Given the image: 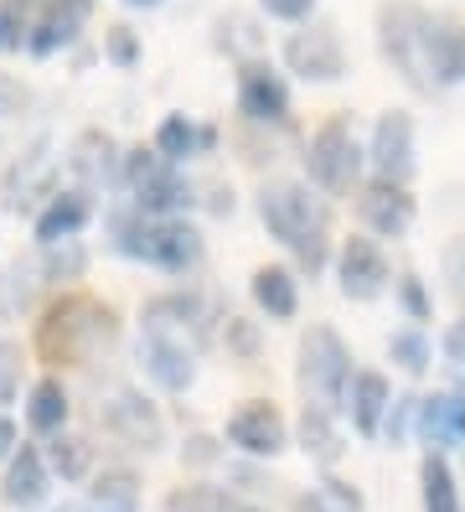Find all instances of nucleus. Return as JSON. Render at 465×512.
<instances>
[{
    "label": "nucleus",
    "instance_id": "f257e3e1",
    "mask_svg": "<svg viewBox=\"0 0 465 512\" xmlns=\"http://www.w3.org/2000/svg\"><path fill=\"white\" fill-rule=\"evenodd\" d=\"M259 218L279 244L295 249V259L310 269V275L326 264V202L321 197H310L295 182H274L259 197Z\"/></svg>",
    "mask_w": 465,
    "mask_h": 512
},
{
    "label": "nucleus",
    "instance_id": "f03ea898",
    "mask_svg": "<svg viewBox=\"0 0 465 512\" xmlns=\"http://www.w3.org/2000/svg\"><path fill=\"white\" fill-rule=\"evenodd\" d=\"M114 331H119V321H114L109 306H99V300H88V295H62L47 311L37 342H42L47 363H88L99 347L114 342Z\"/></svg>",
    "mask_w": 465,
    "mask_h": 512
},
{
    "label": "nucleus",
    "instance_id": "7ed1b4c3",
    "mask_svg": "<svg viewBox=\"0 0 465 512\" xmlns=\"http://www.w3.org/2000/svg\"><path fill=\"white\" fill-rule=\"evenodd\" d=\"M347 383H352V357L341 347V337L331 326H310L300 342V388L310 409H347Z\"/></svg>",
    "mask_w": 465,
    "mask_h": 512
},
{
    "label": "nucleus",
    "instance_id": "20e7f679",
    "mask_svg": "<svg viewBox=\"0 0 465 512\" xmlns=\"http://www.w3.org/2000/svg\"><path fill=\"white\" fill-rule=\"evenodd\" d=\"M383 52L393 57V68L409 78V88H434L429 83V16L419 6H388L383 11Z\"/></svg>",
    "mask_w": 465,
    "mask_h": 512
},
{
    "label": "nucleus",
    "instance_id": "39448f33",
    "mask_svg": "<svg viewBox=\"0 0 465 512\" xmlns=\"http://www.w3.org/2000/svg\"><path fill=\"white\" fill-rule=\"evenodd\" d=\"M119 249L140 254L150 264H161V269H186V264H197L202 238L186 223H150V228H140L130 218H119Z\"/></svg>",
    "mask_w": 465,
    "mask_h": 512
},
{
    "label": "nucleus",
    "instance_id": "423d86ee",
    "mask_svg": "<svg viewBox=\"0 0 465 512\" xmlns=\"http://www.w3.org/2000/svg\"><path fill=\"white\" fill-rule=\"evenodd\" d=\"M305 166H310V182L326 187V192H347V187L357 182L362 150H357V140H352V130H347V119H331V125L316 130Z\"/></svg>",
    "mask_w": 465,
    "mask_h": 512
},
{
    "label": "nucleus",
    "instance_id": "0eeeda50",
    "mask_svg": "<svg viewBox=\"0 0 465 512\" xmlns=\"http://www.w3.org/2000/svg\"><path fill=\"white\" fill-rule=\"evenodd\" d=\"M372 171H378V182H393V187H403L414 176V119L409 114H398V109H388L383 119H378V130H372Z\"/></svg>",
    "mask_w": 465,
    "mask_h": 512
},
{
    "label": "nucleus",
    "instance_id": "6e6552de",
    "mask_svg": "<svg viewBox=\"0 0 465 512\" xmlns=\"http://www.w3.org/2000/svg\"><path fill=\"white\" fill-rule=\"evenodd\" d=\"M130 182H135V197L145 213H176V207H186V187H181V176L171 171L166 156H150V150H135L130 156Z\"/></svg>",
    "mask_w": 465,
    "mask_h": 512
},
{
    "label": "nucleus",
    "instance_id": "1a4fd4ad",
    "mask_svg": "<svg viewBox=\"0 0 465 512\" xmlns=\"http://www.w3.org/2000/svg\"><path fill=\"white\" fill-rule=\"evenodd\" d=\"M285 57H290V68H295L300 78H316V83H336L341 73H347V57H341V42H336L331 26L295 32L290 47H285Z\"/></svg>",
    "mask_w": 465,
    "mask_h": 512
},
{
    "label": "nucleus",
    "instance_id": "9d476101",
    "mask_svg": "<svg viewBox=\"0 0 465 512\" xmlns=\"http://www.w3.org/2000/svg\"><path fill=\"white\" fill-rule=\"evenodd\" d=\"M341 290H347V300H378L388 290V259L372 238L341 244Z\"/></svg>",
    "mask_w": 465,
    "mask_h": 512
},
{
    "label": "nucleus",
    "instance_id": "9b49d317",
    "mask_svg": "<svg viewBox=\"0 0 465 512\" xmlns=\"http://www.w3.org/2000/svg\"><path fill=\"white\" fill-rule=\"evenodd\" d=\"M228 440L248 456H279L285 450V419H279L274 404H243L228 419Z\"/></svg>",
    "mask_w": 465,
    "mask_h": 512
},
{
    "label": "nucleus",
    "instance_id": "f8f14e48",
    "mask_svg": "<svg viewBox=\"0 0 465 512\" xmlns=\"http://www.w3.org/2000/svg\"><path fill=\"white\" fill-rule=\"evenodd\" d=\"M104 425H109L119 440L140 445V450H155V445H161V414H155L140 394H130V388H119V394L104 404Z\"/></svg>",
    "mask_w": 465,
    "mask_h": 512
},
{
    "label": "nucleus",
    "instance_id": "ddd939ff",
    "mask_svg": "<svg viewBox=\"0 0 465 512\" xmlns=\"http://www.w3.org/2000/svg\"><path fill=\"white\" fill-rule=\"evenodd\" d=\"M419 435L429 450H455L465 445V399L460 394H434V399H419Z\"/></svg>",
    "mask_w": 465,
    "mask_h": 512
},
{
    "label": "nucleus",
    "instance_id": "4468645a",
    "mask_svg": "<svg viewBox=\"0 0 465 512\" xmlns=\"http://www.w3.org/2000/svg\"><path fill=\"white\" fill-rule=\"evenodd\" d=\"M362 218H367V228H378L383 238H403L409 223H414V197L403 187H393V182H372L362 192Z\"/></svg>",
    "mask_w": 465,
    "mask_h": 512
},
{
    "label": "nucleus",
    "instance_id": "2eb2a0df",
    "mask_svg": "<svg viewBox=\"0 0 465 512\" xmlns=\"http://www.w3.org/2000/svg\"><path fill=\"white\" fill-rule=\"evenodd\" d=\"M140 357H145V368H150V378L161 383V388H171V394H181L186 383H192V347L186 342H176V337H166V331H150L145 337V347H140Z\"/></svg>",
    "mask_w": 465,
    "mask_h": 512
},
{
    "label": "nucleus",
    "instance_id": "dca6fc26",
    "mask_svg": "<svg viewBox=\"0 0 465 512\" xmlns=\"http://www.w3.org/2000/svg\"><path fill=\"white\" fill-rule=\"evenodd\" d=\"M238 104L248 119H285L290 114V94H285V83H279L264 63H248L243 78H238Z\"/></svg>",
    "mask_w": 465,
    "mask_h": 512
},
{
    "label": "nucleus",
    "instance_id": "f3484780",
    "mask_svg": "<svg viewBox=\"0 0 465 512\" xmlns=\"http://www.w3.org/2000/svg\"><path fill=\"white\" fill-rule=\"evenodd\" d=\"M429 83H465V26L429 16Z\"/></svg>",
    "mask_w": 465,
    "mask_h": 512
},
{
    "label": "nucleus",
    "instance_id": "a211bd4d",
    "mask_svg": "<svg viewBox=\"0 0 465 512\" xmlns=\"http://www.w3.org/2000/svg\"><path fill=\"white\" fill-rule=\"evenodd\" d=\"M0 497H6L11 507H37L42 497H47V461L37 456L31 445H21L16 456H11V466H6V481H0Z\"/></svg>",
    "mask_w": 465,
    "mask_h": 512
},
{
    "label": "nucleus",
    "instance_id": "6ab92c4d",
    "mask_svg": "<svg viewBox=\"0 0 465 512\" xmlns=\"http://www.w3.org/2000/svg\"><path fill=\"white\" fill-rule=\"evenodd\" d=\"M347 409H352V425L362 435H378L383 430V414L393 409V388L383 373H352V394H347Z\"/></svg>",
    "mask_w": 465,
    "mask_h": 512
},
{
    "label": "nucleus",
    "instance_id": "aec40b11",
    "mask_svg": "<svg viewBox=\"0 0 465 512\" xmlns=\"http://www.w3.org/2000/svg\"><path fill=\"white\" fill-rule=\"evenodd\" d=\"M419 487H424V512H460V487H455V471L440 450H429L419 461Z\"/></svg>",
    "mask_w": 465,
    "mask_h": 512
},
{
    "label": "nucleus",
    "instance_id": "412c9836",
    "mask_svg": "<svg viewBox=\"0 0 465 512\" xmlns=\"http://www.w3.org/2000/svg\"><path fill=\"white\" fill-rule=\"evenodd\" d=\"M254 300H259V306H264L274 321H290L295 306H300L290 269H259V275H254Z\"/></svg>",
    "mask_w": 465,
    "mask_h": 512
},
{
    "label": "nucleus",
    "instance_id": "4be33fe9",
    "mask_svg": "<svg viewBox=\"0 0 465 512\" xmlns=\"http://www.w3.org/2000/svg\"><path fill=\"white\" fill-rule=\"evenodd\" d=\"M88 223V202L78 197V192H68V197H57L47 213H42V223H37V238L42 244H62L68 233H78Z\"/></svg>",
    "mask_w": 465,
    "mask_h": 512
},
{
    "label": "nucleus",
    "instance_id": "5701e85b",
    "mask_svg": "<svg viewBox=\"0 0 465 512\" xmlns=\"http://www.w3.org/2000/svg\"><path fill=\"white\" fill-rule=\"evenodd\" d=\"M26 419L31 430H62V419H68V394H62L57 378H42L37 388H31V404H26Z\"/></svg>",
    "mask_w": 465,
    "mask_h": 512
},
{
    "label": "nucleus",
    "instance_id": "b1692460",
    "mask_svg": "<svg viewBox=\"0 0 465 512\" xmlns=\"http://www.w3.org/2000/svg\"><path fill=\"white\" fill-rule=\"evenodd\" d=\"M155 145H161V156L166 161H181V156H192V150H207L212 145V130H197V125H186V119H166L161 135H155Z\"/></svg>",
    "mask_w": 465,
    "mask_h": 512
},
{
    "label": "nucleus",
    "instance_id": "393cba45",
    "mask_svg": "<svg viewBox=\"0 0 465 512\" xmlns=\"http://www.w3.org/2000/svg\"><path fill=\"white\" fill-rule=\"evenodd\" d=\"M140 481L130 476V471H104L99 481H93V502H99L104 512H135V502H140Z\"/></svg>",
    "mask_w": 465,
    "mask_h": 512
},
{
    "label": "nucleus",
    "instance_id": "a878e982",
    "mask_svg": "<svg viewBox=\"0 0 465 512\" xmlns=\"http://www.w3.org/2000/svg\"><path fill=\"white\" fill-rule=\"evenodd\" d=\"M78 11H83V6H78ZM78 11H52V16L37 26V32H31L26 47H31V52H42V57L57 52V47H68V42H73V26H78Z\"/></svg>",
    "mask_w": 465,
    "mask_h": 512
},
{
    "label": "nucleus",
    "instance_id": "bb28decb",
    "mask_svg": "<svg viewBox=\"0 0 465 512\" xmlns=\"http://www.w3.org/2000/svg\"><path fill=\"white\" fill-rule=\"evenodd\" d=\"M166 512H233L223 487H181L166 497Z\"/></svg>",
    "mask_w": 465,
    "mask_h": 512
},
{
    "label": "nucleus",
    "instance_id": "cd10ccee",
    "mask_svg": "<svg viewBox=\"0 0 465 512\" xmlns=\"http://www.w3.org/2000/svg\"><path fill=\"white\" fill-rule=\"evenodd\" d=\"M300 440H305V450H316L321 461H331V456H336L331 414H326V409H310V404H305V419H300Z\"/></svg>",
    "mask_w": 465,
    "mask_h": 512
},
{
    "label": "nucleus",
    "instance_id": "c85d7f7f",
    "mask_svg": "<svg viewBox=\"0 0 465 512\" xmlns=\"http://www.w3.org/2000/svg\"><path fill=\"white\" fill-rule=\"evenodd\" d=\"M388 352H393V363H398L403 373H424V368H429V342H424V331H393Z\"/></svg>",
    "mask_w": 465,
    "mask_h": 512
},
{
    "label": "nucleus",
    "instance_id": "c756f323",
    "mask_svg": "<svg viewBox=\"0 0 465 512\" xmlns=\"http://www.w3.org/2000/svg\"><path fill=\"white\" fill-rule=\"evenodd\" d=\"M52 466L62 471V481H78V476L88 471V450H83L78 440H57V445H52Z\"/></svg>",
    "mask_w": 465,
    "mask_h": 512
},
{
    "label": "nucleus",
    "instance_id": "7c9ffc66",
    "mask_svg": "<svg viewBox=\"0 0 465 512\" xmlns=\"http://www.w3.org/2000/svg\"><path fill=\"white\" fill-rule=\"evenodd\" d=\"M398 295H403V311H409L414 321H429V295H424V285H419L414 275L398 280Z\"/></svg>",
    "mask_w": 465,
    "mask_h": 512
},
{
    "label": "nucleus",
    "instance_id": "2f4dec72",
    "mask_svg": "<svg viewBox=\"0 0 465 512\" xmlns=\"http://www.w3.org/2000/svg\"><path fill=\"white\" fill-rule=\"evenodd\" d=\"M21 42H31V37H26V26H21L16 6H6V0H0V47H6V52H16Z\"/></svg>",
    "mask_w": 465,
    "mask_h": 512
},
{
    "label": "nucleus",
    "instance_id": "473e14b6",
    "mask_svg": "<svg viewBox=\"0 0 465 512\" xmlns=\"http://www.w3.org/2000/svg\"><path fill=\"white\" fill-rule=\"evenodd\" d=\"M109 57H114V63H135V57H140L130 26H114V32H109Z\"/></svg>",
    "mask_w": 465,
    "mask_h": 512
},
{
    "label": "nucleus",
    "instance_id": "72a5a7b5",
    "mask_svg": "<svg viewBox=\"0 0 465 512\" xmlns=\"http://www.w3.org/2000/svg\"><path fill=\"white\" fill-rule=\"evenodd\" d=\"M310 6H316V0H264V11H269V16H285V21L310 16Z\"/></svg>",
    "mask_w": 465,
    "mask_h": 512
},
{
    "label": "nucleus",
    "instance_id": "f704fd0d",
    "mask_svg": "<svg viewBox=\"0 0 465 512\" xmlns=\"http://www.w3.org/2000/svg\"><path fill=\"white\" fill-rule=\"evenodd\" d=\"M21 104H26V88L0 73V114H21Z\"/></svg>",
    "mask_w": 465,
    "mask_h": 512
},
{
    "label": "nucleus",
    "instance_id": "c9c22d12",
    "mask_svg": "<svg viewBox=\"0 0 465 512\" xmlns=\"http://www.w3.org/2000/svg\"><path fill=\"white\" fill-rule=\"evenodd\" d=\"M11 383H16V347L0 342V399L11 394Z\"/></svg>",
    "mask_w": 465,
    "mask_h": 512
},
{
    "label": "nucleus",
    "instance_id": "e433bc0d",
    "mask_svg": "<svg viewBox=\"0 0 465 512\" xmlns=\"http://www.w3.org/2000/svg\"><path fill=\"white\" fill-rule=\"evenodd\" d=\"M326 487H331V497H336V507H341V512H362V497H357V492H347L341 481H326Z\"/></svg>",
    "mask_w": 465,
    "mask_h": 512
},
{
    "label": "nucleus",
    "instance_id": "4c0bfd02",
    "mask_svg": "<svg viewBox=\"0 0 465 512\" xmlns=\"http://www.w3.org/2000/svg\"><path fill=\"white\" fill-rule=\"evenodd\" d=\"M11 456H16V425L0 419V461H11Z\"/></svg>",
    "mask_w": 465,
    "mask_h": 512
},
{
    "label": "nucleus",
    "instance_id": "58836bf2",
    "mask_svg": "<svg viewBox=\"0 0 465 512\" xmlns=\"http://www.w3.org/2000/svg\"><path fill=\"white\" fill-rule=\"evenodd\" d=\"M192 461H212V440H192Z\"/></svg>",
    "mask_w": 465,
    "mask_h": 512
},
{
    "label": "nucleus",
    "instance_id": "ea45409f",
    "mask_svg": "<svg viewBox=\"0 0 465 512\" xmlns=\"http://www.w3.org/2000/svg\"><path fill=\"white\" fill-rule=\"evenodd\" d=\"M300 512H326V507H321V502H305V507H300Z\"/></svg>",
    "mask_w": 465,
    "mask_h": 512
},
{
    "label": "nucleus",
    "instance_id": "a19ab883",
    "mask_svg": "<svg viewBox=\"0 0 465 512\" xmlns=\"http://www.w3.org/2000/svg\"><path fill=\"white\" fill-rule=\"evenodd\" d=\"M130 6H161V0H130Z\"/></svg>",
    "mask_w": 465,
    "mask_h": 512
},
{
    "label": "nucleus",
    "instance_id": "79ce46f5",
    "mask_svg": "<svg viewBox=\"0 0 465 512\" xmlns=\"http://www.w3.org/2000/svg\"><path fill=\"white\" fill-rule=\"evenodd\" d=\"M233 512H259V507H233Z\"/></svg>",
    "mask_w": 465,
    "mask_h": 512
},
{
    "label": "nucleus",
    "instance_id": "37998d69",
    "mask_svg": "<svg viewBox=\"0 0 465 512\" xmlns=\"http://www.w3.org/2000/svg\"><path fill=\"white\" fill-rule=\"evenodd\" d=\"M62 512H88V507H62Z\"/></svg>",
    "mask_w": 465,
    "mask_h": 512
},
{
    "label": "nucleus",
    "instance_id": "c03bdc74",
    "mask_svg": "<svg viewBox=\"0 0 465 512\" xmlns=\"http://www.w3.org/2000/svg\"><path fill=\"white\" fill-rule=\"evenodd\" d=\"M99 512H104V507H99Z\"/></svg>",
    "mask_w": 465,
    "mask_h": 512
}]
</instances>
